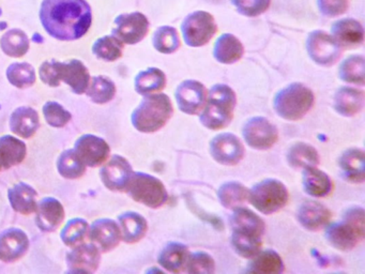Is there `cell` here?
<instances>
[{"instance_id": "1", "label": "cell", "mask_w": 365, "mask_h": 274, "mask_svg": "<svg viewBox=\"0 0 365 274\" xmlns=\"http://www.w3.org/2000/svg\"><path fill=\"white\" fill-rule=\"evenodd\" d=\"M39 17L44 30L59 41L83 38L93 24V11L86 0H43Z\"/></svg>"}, {"instance_id": "2", "label": "cell", "mask_w": 365, "mask_h": 274, "mask_svg": "<svg viewBox=\"0 0 365 274\" xmlns=\"http://www.w3.org/2000/svg\"><path fill=\"white\" fill-rule=\"evenodd\" d=\"M237 96L230 86L217 83L208 91L206 104L200 113V123L209 130L227 128L234 118Z\"/></svg>"}, {"instance_id": "3", "label": "cell", "mask_w": 365, "mask_h": 274, "mask_svg": "<svg viewBox=\"0 0 365 274\" xmlns=\"http://www.w3.org/2000/svg\"><path fill=\"white\" fill-rule=\"evenodd\" d=\"M328 243L341 252L354 250L365 237V210L362 207L349 208L341 222L326 227Z\"/></svg>"}, {"instance_id": "4", "label": "cell", "mask_w": 365, "mask_h": 274, "mask_svg": "<svg viewBox=\"0 0 365 274\" xmlns=\"http://www.w3.org/2000/svg\"><path fill=\"white\" fill-rule=\"evenodd\" d=\"M173 113L174 107L170 96L159 92L144 96L132 113L131 121L140 132L155 133L166 126Z\"/></svg>"}, {"instance_id": "5", "label": "cell", "mask_w": 365, "mask_h": 274, "mask_svg": "<svg viewBox=\"0 0 365 274\" xmlns=\"http://www.w3.org/2000/svg\"><path fill=\"white\" fill-rule=\"evenodd\" d=\"M315 103V94L304 83H294L277 92L273 108L287 121H298L307 115Z\"/></svg>"}, {"instance_id": "6", "label": "cell", "mask_w": 365, "mask_h": 274, "mask_svg": "<svg viewBox=\"0 0 365 274\" xmlns=\"http://www.w3.org/2000/svg\"><path fill=\"white\" fill-rule=\"evenodd\" d=\"M289 193L283 182L264 179L249 190V203L260 213L270 215L285 207Z\"/></svg>"}, {"instance_id": "7", "label": "cell", "mask_w": 365, "mask_h": 274, "mask_svg": "<svg viewBox=\"0 0 365 274\" xmlns=\"http://www.w3.org/2000/svg\"><path fill=\"white\" fill-rule=\"evenodd\" d=\"M125 193L133 201L153 209L165 205L168 199L163 182L155 176L145 173H133Z\"/></svg>"}, {"instance_id": "8", "label": "cell", "mask_w": 365, "mask_h": 274, "mask_svg": "<svg viewBox=\"0 0 365 274\" xmlns=\"http://www.w3.org/2000/svg\"><path fill=\"white\" fill-rule=\"evenodd\" d=\"M217 24L210 13L195 11L183 19L181 25L183 39L191 47H200L208 44L217 34Z\"/></svg>"}, {"instance_id": "9", "label": "cell", "mask_w": 365, "mask_h": 274, "mask_svg": "<svg viewBox=\"0 0 365 274\" xmlns=\"http://www.w3.org/2000/svg\"><path fill=\"white\" fill-rule=\"evenodd\" d=\"M307 51L312 60L322 66H334L344 53L334 38L322 30H315L309 34Z\"/></svg>"}, {"instance_id": "10", "label": "cell", "mask_w": 365, "mask_h": 274, "mask_svg": "<svg viewBox=\"0 0 365 274\" xmlns=\"http://www.w3.org/2000/svg\"><path fill=\"white\" fill-rule=\"evenodd\" d=\"M149 26L148 19L143 13H123L115 19L112 34L123 44L135 45L146 38Z\"/></svg>"}, {"instance_id": "11", "label": "cell", "mask_w": 365, "mask_h": 274, "mask_svg": "<svg viewBox=\"0 0 365 274\" xmlns=\"http://www.w3.org/2000/svg\"><path fill=\"white\" fill-rule=\"evenodd\" d=\"M245 143L256 150L271 149L279 141L277 126L264 117H254L247 120L242 128Z\"/></svg>"}, {"instance_id": "12", "label": "cell", "mask_w": 365, "mask_h": 274, "mask_svg": "<svg viewBox=\"0 0 365 274\" xmlns=\"http://www.w3.org/2000/svg\"><path fill=\"white\" fill-rule=\"evenodd\" d=\"M210 154L215 162L225 166H234L242 161L245 146L232 133H222L210 141Z\"/></svg>"}, {"instance_id": "13", "label": "cell", "mask_w": 365, "mask_h": 274, "mask_svg": "<svg viewBox=\"0 0 365 274\" xmlns=\"http://www.w3.org/2000/svg\"><path fill=\"white\" fill-rule=\"evenodd\" d=\"M133 168L127 158L114 154L106 161L100 171V177L104 186L113 192H125L130 179L133 175Z\"/></svg>"}, {"instance_id": "14", "label": "cell", "mask_w": 365, "mask_h": 274, "mask_svg": "<svg viewBox=\"0 0 365 274\" xmlns=\"http://www.w3.org/2000/svg\"><path fill=\"white\" fill-rule=\"evenodd\" d=\"M208 90L204 83L193 79L182 81L176 89V98L178 108L187 115H200L206 104Z\"/></svg>"}, {"instance_id": "15", "label": "cell", "mask_w": 365, "mask_h": 274, "mask_svg": "<svg viewBox=\"0 0 365 274\" xmlns=\"http://www.w3.org/2000/svg\"><path fill=\"white\" fill-rule=\"evenodd\" d=\"M73 150L80 160L88 167L101 166L110 158V153L108 143L101 137L93 134L78 137Z\"/></svg>"}, {"instance_id": "16", "label": "cell", "mask_w": 365, "mask_h": 274, "mask_svg": "<svg viewBox=\"0 0 365 274\" xmlns=\"http://www.w3.org/2000/svg\"><path fill=\"white\" fill-rule=\"evenodd\" d=\"M101 261V252L93 243L73 246L67 255L68 271L73 273H93Z\"/></svg>"}, {"instance_id": "17", "label": "cell", "mask_w": 365, "mask_h": 274, "mask_svg": "<svg viewBox=\"0 0 365 274\" xmlns=\"http://www.w3.org/2000/svg\"><path fill=\"white\" fill-rule=\"evenodd\" d=\"M88 238L101 253H108L121 241L120 227L110 218H99L89 227Z\"/></svg>"}, {"instance_id": "18", "label": "cell", "mask_w": 365, "mask_h": 274, "mask_svg": "<svg viewBox=\"0 0 365 274\" xmlns=\"http://www.w3.org/2000/svg\"><path fill=\"white\" fill-rule=\"evenodd\" d=\"M29 248V239L22 229L8 228L0 233V260L14 263L20 260Z\"/></svg>"}, {"instance_id": "19", "label": "cell", "mask_w": 365, "mask_h": 274, "mask_svg": "<svg viewBox=\"0 0 365 274\" xmlns=\"http://www.w3.org/2000/svg\"><path fill=\"white\" fill-rule=\"evenodd\" d=\"M58 75L61 83H67L76 94L85 93L91 83L88 68L78 59L58 61Z\"/></svg>"}, {"instance_id": "20", "label": "cell", "mask_w": 365, "mask_h": 274, "mask_svg": "<svg viewBox=\"0 0 365 274\" xmlns=\"http://www.w3.org/2000/svg\"><path fill=\"white\" fill-rule=\"evenodd\" d=\"M332 212L329 208L317 201H307L302 203L297 212V220L301 226L307 230H322L330 224Z\"/></svg>"}, {"instance_id": "21", "label": "cell", "mask_w": 365, "mask_h": 274, "mask_svg": "<svg viewBox=\"0 0 365 274\" xmlns=\"http://www.w3.org/2000/svg\"><path fill=\"white\" fill-rule=\"evenodd\" d=\"M36 223L44 233L56 230L65 220V209L61 201L53 197L42 198L36 208Z\"/></svg>"}, {"instance_id": "22", "label": "cell", "mask_w": 365, "mask_h": 274, "mask_svg": "<svg viewBox=\"0 0 365 274\" xmlns=\"http://www.w3.org/2000/svg\"><path fill=\"white\" fill-rule=\"evenodd\" d=\"M232 233L262 237L266 230V225L259 215L245 207L232 210L230 218Z\"/></svg>"}, {"instance_id": "23", "label": "cell", "mask_w": 365, "mask_h": 274, "mask_svg": "<svg viewBox=\"0 0 365 274\" xmlns=\"http://www.w3.org/2000/svg\"><path fill=\"white\" fill-rule=\"evenodd\" d=\"M331 36L343 49H356L364 41V29L358 21L354 19H341L335 21L331 30Z\"/></svg>"}, {"instance_id": "24", "label": "cell", "mask_w": 365, "mask_h": 274, "mask_svg": "<svg viewBox=\"0 0 365 274\" xmlns=\"http://www.w3.org/2000/svg\"><path fill=\"white\" fill-rule=\"evenodd\" d=\"M364 91L350 86L339 88L333 98L335 111L344 117H354L358 115L364 108Z\"/></svg>"}, {"instance_id": "25", "label": "cell", "mask_w": 365, "mask_h": 274, "mask_svg": "<svg viewBox=\"0 0 365 274\" xmlns=\"http://www.w3.org/2000/svg\"><path fill=\"white\" fill-rule=\"evenodd\" d=\"M341 175L346 181L360 184L365 181V152L361 148L346 150L339 161Z\"/></svg>"}, {"instance_id": "26", "label": "cell", "mask_w": 365, "mask_h": 274, "mask_svg": "<svg viewBox=\"0 0 365 274\" xmlns=\"http://www.w3.org/2000/svg\"><path fill=\"white\" fill-rule=\"evenodd\" d=\"M9 126L14 134L22 138H31L39 128V115L31 107H19L12 113Z\"/></svg>"}, {"instance_id": "27", "label": "cell", "mask_w": 365, "mask_h": 274, "mask_svg": "<svg viewBox=\"0 0 365 274\" xmlns=\"http://www.w3.org/2000/svg\"><path fill=\"white\" fill-rule=\"evenodd\" d=\"M302 184L307 194L313 197H326L334 188L332 179L318 166L303 169Z\"/></svg>"}, {"instance_id": "28", "label": "cell", "mask_w": 365, "mask_h": 274, "mask_svg": "<svg viewBox=\"0 0 365 274\" xmlns=\"http://www.w3.org/2000/svg\"><path fill=\"white\" fill-rule=\"evenodd\" d=\"M190 254L191 253L185 244L172 242L161 250L158 263L166 271L180 273L185 272Z\"/></svg>"}, {"instance_id": "29", "label": "cell", "mask_w": 365, "mask_h": 274, "mask_svg": "<svg viewBox=\"0 0 365 274\" xmlns=\"http://www.w3.org/2000/svg\"><path fill=\"white\" fill-rule=\"evenodd\" d=\"M121 240L125 243H136L146 235L148 223L144 216L138 212L128 211L118 216Z\"/></svg>"}, {"instance_id": "30", "label": "cell", "mask_w": 365, "mask_h": 274, "mask_svg": "<svg viewBox=\"0 0 365 274\" xmlns=\"http://www.w3.org/2000/svg\"><path fill=\"white\" fill-rule=\"evenodd\" d=\"M10 205L18 213L29 215L34 213L37 208L38 193L29 184L20 182L8 191Z\"/></svg>"}, {"instance_id": "31", "label": "cell", "mask_w": 365, "mask_h": 274, "mask_svg": "<svg viewBox=\"0 0 365 274\" xmlns=\"http://www.w3.org/2000/svg\"><path fill=\"white\" fill-rule=\"evenodd\" d=\"M245 54V47L237 36L223 34L213 47V56L217 61L223 64H232L239 61Z\"/></svg>"}, {"instance_id": "32", "label": "cell", "mask_w": 365, "mask_h": 274, "mask_svg": "<svg viewBox=\"0 0 365 274\" xmlns=\"http://www.w3.org/2000/svg\"><path fill=\"white\" fill-rule=\"evenodd\" d=\"M27 148L24 141L11 135L0 137V161L4 169L21 164L26 158Z\"/></svg>"}, {"instance_id": "33", "label": "cell", "mask_w": 365, "mask_h": 274, "mask_svg": "<svg viewBox=\"0 0 365 274\" xmlns=\"http://www.w3.org/2000/svg\"><path fill=\"white\" fill-rule=\"evenodd\" d=\"M168 83L165 73L158 68H148L138 73L134 81L135 91L140 96L159 93Z\"/></svg>"}, {"instance_id": "34", "label": "cell", "mask_w": 365, "mask_h": 274, "mask_svg": "<svg viewBox=\"0 0 365 274\" xmlns=\"http://www.w3.org/2000/svg\"><path fill=\"white\" fill-rule=\"evenodd\" d=\"M31 40L26 32L19 28L8 30L0 38V49L5 55L12 58H21L29 53Z\"/></svg>"}, {"instance_id": "35", "label": "cell", "mask_w": 365, "mask_h": 274, "mask_svg": "<svg viewBox=\"0 0 365 274\" xmlns=\"http://www.w3.org/2000/svg\"><path fill=\"white\" fill-rule=\"evenodd\" d=\"M285 270L281 256L275 250H260L257 255L251 258L247 272L259 274H279Z\"/></svg>"}, {"instance_id": "36", "label": "cell", "mask_w": 365, "mask_h": 274, "mask_svg": "<svg viewBox=\"0 0 365 274\" xmlns=\"http://www.w3.org/2000/svg\"><path fill=\"white\" fill-rule=\"evenodd\" d=\"M287 162L292 168L303 171L307 167L319 165V153L309 143H297L288 150Z\"/></svg>"}, {"instance_id": "37", "label": "cell", "mask_w": 365, "mask_h": 274, "mask_svg": "<svg viewBox=\"0 0 365 274\" xmlns=\"http://www.w3.org/2000/svg\"><path fill=\"white\" fill-rule=\"evenodd\" d=\"M217 198L226 209H237L249 201V190L240 182H225L217 191Z\"/></svg>"}, {"instance_id": "38", "label": "cell", "mask_w": 365, "mask_h": 274, "mask_svg": "<svg viewBox=\"0 0 365 274\" xmlns=\"http://www.w3.org/2000/svg\"><path fill=\"white\" fill-rule=\"evenodd\" d=\"M125 44L113 34L101 36L93 45V54L106 62H114L123 55Z\"/></svg>"}, {"instance_id": "39", "label": "cell", "mask_w": 365, "mask_h": 274, "mask_svg": "<svg viewBox=\"0 0 365 274\" xmlns=\"http://www.w3.org/2000/svg\"><path fill=\"white\" fill-rule=\"evenodd\" d=\"M85 93L96 104H106L115 98L116 86L108 76L98 75V76L91 77V83Z\"/></svg>"}, {"instance_id": "40", "label": "cell", "mask_w": 365, "mask_h": 274, "mask_svg": "<svg viewBox=\"0 0 365 274\" xmlns=\"http://www.w3.org/2000/svg\"><path fill=\"white\" fill-rule=\"evenodd\" d=\"M339 75L345 83L364 86L365 58L361 55L350 56L339 66Z\"/></svg>"}, {"instance_id": "41", "label": "cell", "mask_w": 365, "mask_h": 274, "mask_svg": "<svg viewBox=\"0 0 365 274\" xmlns=\"http://www.w3.org/2000/svg\"><path fill=\"white\" fill-rule=\"evenodd\" d=\"M6 74L9 83L20 89L31 87L37 81L35 68L29 62H14L10 64Z\"/></svg>"}, {"instance_id": "42", "label": "cell", "mask_w": 365, "mask_h": 274, "mask_svg": "<svg viewBox=\"0 0 365 274\" xmlns=\"http://www.w3.org/2000/svg\"><path fill=\"white\" fill-rule=\"evenodd\" d=\"M86 167L73 149L65 150L57 160L58 173L66 179H78L84 175Z\"/></svg>"}, {"instance_id": "43", "label": "cell", "mask_w": 365, "mask_h": 274, "mask_svg": "<svg viewBox=\"0 0 365 274\" xmlns=\"http://www.w3.org/2000/svg\"><path fill=\"white\" fill-rule=\"evenodd\" d=\"M153 47L162 54H173L180 47V38L176 28L162 26L153 34Z\"/></svg>"}, {"instance_id": "44", "label": "cell", "mask_w": 365, "mask_h": 274, "mask_svg": "<svg viewBox=\"0 0 365 274\" xmlns=\"http://www.w3.org/2000/svg\"><path fill=\"white\" fill-rule=\"evenodd\" d=\"M89 225L83 218H72L66 224L61 233L63 243L70 248L82 243L88 238Z\"/></svg>"}, {"instance_id": "45", "label": "cell", "mask_w": 365, "mask_h": 274, "mask_svg": "<svg viewBox=\"0 0 365 274\" xmlns=\"http://www.w3.org/2000/svg\"><path fill=\"white\" fill-rule=\"evenodd\" d=\"M232 244L235 252L242 258L251 259L262 250V238L232 233Z\"/></svg>"}, {"instance_id": "46", "label": "cell", "mask_w": 365, "mask_h": 274, "mask_svg": "<svg viewBox=\"0 0 365 274\" xmlns=\"http://www.w3.org/2000/svg\"><path fill=\"white\" fill-rule=\"evenodd\" d=\"M43 115L46 122L53 128H63L72 118L70 111L54 101H48L44 104Z\"/></svg>"}, {"instance_id": "47", "label": "cell", "mask_w": 365, "mask_h": 274, "mask_svg": "<svg viewBox=\"0 0 365 274\" xmlns=\"http://www.w3.org/2000/svg\"><path fill=\"white\" fill-rule=\"evenodd\" d=\"M215 263L212 256L205 252H196L190 254L185 265L187 273L211 274L215 273Z\"/></svg>"}, {"instance_id": "48", "label": "cell", "mask_w": 365, "mask_h": 274, "mask_svg": "<svg viewBox=\"0 0 365 274\" xmlns=\"http://www.w3.org/2000/svg\"><path fill=\"white\" fill-rule=\"evenodd\" d=\"M232 2L241 15L255 17L268 10L271 0H232Z\"/></svg>"}, {"instance_id": "49", "label": "cell", "mask_w": 365, "mask_h": 274, "mask_svg": "<svg viewBox=\"0 0 365 274\" xmlns=\"http://www.w3.org/2000/svg\"><path fill=\"white\" fill-rule=\"evenodd\" d=\"M39 75L41 81L50 87H58L61 79L58 75V61L56 59L46 60L40 66Z\"/></svg>"}, {"instance_id": "50", "label": "cell", "mask_w": 365, "mask_h": 274, "mask_svg": "<svg viewBox=\"0 0 365 274\" xmlns=\"http://www.w3.org/2000/svg\"><path fill=\"white\" fill-rule=\"evenodd\" d=\"M318 9L327 17H336L343 15L348 10V0H317Z\"/></svg>"}, {"instance_id": "51", "label": "cell", "mask_w": 365, "mask_h": 274, "mask_svg": "<svg viewBox=\"0 0 365 274\" xmlns=\"http://www.w3.org/2000/svg\"><path fill=\"white\" fill-rule=\"evenodd\" d=\"M3 168V164H1V161H0V171H1Z\"/></svg>"}]
</instances>
